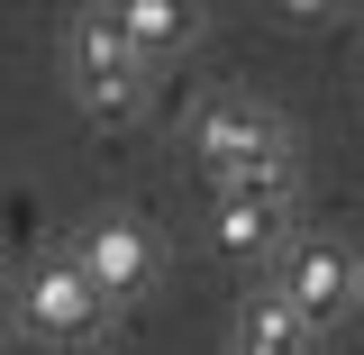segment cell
Returning <instances> with one entry per match:
<instances>
[{"instance_id": "cell-1", "label": "cell", "mask_w": 364, "mask_h": 355, "mask_svg": "<svg viewBox=\"0 0 364 355\" xmlns=\"http://www.w3.org/2000/svg\"><path fill=\"white\" fill-rule=\"evenodd\" d=\"M64 73H73V100H82L100 128H128L146 110V55L128 46L119 9H82L64 28Z\"/></svg>"}, {"instance_id": "cell-2", "label": "cell", "mask_w": 364, "mask_h": 355, "mask_svg": "<svg viewBox=\"0 0 364 355\" xmlns=\"http://www.w3.org/2000/svg\"><path fill=\"white\" fill-rule=\"evenodd\" d=\"M191 155H200V174L219 182V191L291 174V137H282V119H273L264 100H210L200 128H191Z\"/></svg>"}, {"instance_id": "cell-3", "label": "cell", "mask_w": 364, "mask_h": 355, "mask_svg": "<svg viewBox=\"0 0 364 355\" xmlns=\"http://www.w3.org/2000/svg\"><path fill=\"white\" fill-rule=\"evenodd\" d=\"M18 319L37 328V337H55V346H82V337H100L109 328V292L91 282L82 255H55V265L28 273V292H18Z\"/></svg>"}, {"instance_id": "cell-4", "label": "cell", "mask_w": 364, "mask_h": 355, "mask_svg": "<svg viewBox=\"0 0 364 355\" xmlns=\"http://www.w3.org/2000/svg\"><path fill=\"white\" fill-rule=\"evenodd\" d=\"M355 292H364V273H355V255H346L337 237H301V246H291V265H282V301L310 319V328L346 319V310H355Z\"/></svg>"}, {"instance_id": "cell-5", "label": "cell", "mask_w": 364, "mask_h": 355, "mask_svg": "<svg viewBox=\"0 0 364 355\" xmlns=\"http://www.w3.org/2000/svg\"><path fill=\"white\" fill-rule=\"evenodd\" d=\"M82 265H91V282H100L109 301H128L136 282L155 273V246H146V228H136V219H91V237H82Z\"/></svg>"}, {"instance_id": "cell-6", "label": "cell", "mask_w": 364, "mask_h": 355, "mask_svg": "<svg viewBox=\"0 0 364 355\" xmlns=\"http://www.w3.org/2000/svg\"><path fill=\"white\" fill-rule=\"evenodd\" d=\"M310 319L291 310L282 292H255L246 310H237V337H228V355H310Z\"/></svg>"}, {"instance_id": "cell-7", "label": "cell", "mask_w": 364, "mask_h": 355, "mask_svg": "<svg viewBox=\"0 0 364 355\" xmlns=\"http://www.w3.org/2000/svg\"><path fill=\"white\" fill-rule=\"evenodd\" d=\"M119 28H128V46L155 64V55H173V46L200 28V18H191L182 0H119Z\"/></svg>"}, {"instance_id": "cell-8", "label": "cell", "mask_w": 364, "mask_h": 355, "mask_svg": "<svg viewBox=\"0 0 364 355\" xmlns=\"http://www.w3.org/2000/svg\"><path fill=\"white\" fill-rule=\"evenodd\" d=\"M282 237V210H246V201H219V246L228 255H264Z\"/></svg>"}]
</instances>
